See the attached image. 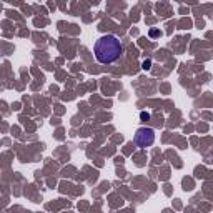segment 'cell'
Wrapping results in <instances>:
<instances>
[{"instance_id":"4","label":"cell","mask_w":213,"mask_h":213,"mask_svg":"<svg viewBox=\"0 0 213 213\" xmlns=\"http://www.w3.org/2000/svg\"><path fill=\"white\" fill-rule=\"evenodd\" d=\"M150 65H152V62H150V60H147V62H143V68H145V70H148V68H150Z\"/></svg>"},{"instance_id":"2","label":"cell","mask_w":213,"mask_h":213,"mask_svg":"<svg viewBox=\"0 0 213 213\" xmlns=\"http://www.w3.org/2000/svg\"><path fill=\"white\" fill-rule=\"evenodd\" d=\"M153 142H155V132H153V128L142 127V128L137 130V133H135V143H137V147H140V148H147V147H150Z\"/></svg>"},{"instance_id":"3","label":"cell","mask_w":213,"mask_h":213,"mask_svg":"<svg viewBox=\"0 0 213 213\" xmlns=\"http://www.w3.org/2000/svg\"><path fill=\"white\" fill-rule=\"evenodd\" d=\"M140 117H142V120H148V118H150V113H148V112H142Z\"/></svg>"},{"instance_id":"1","label":"cell","mask_w":213,"mask_h":213,"mask_svg":"<svg viewBox=\"0 0 213 213\" xmlns=\"http://www.w3.org/2000/svg\"><path fill=\"white\" fill-rule=\"evenodd\" d=\"M93 52H95V58L103 65L117 62L123 53V47H122L120 40L115 35H103L95 42L93 45Z\"/></svg>"}]
</instances>
